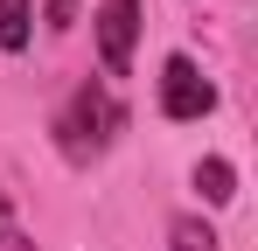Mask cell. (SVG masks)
<instances>
[{"mask_svg":"<svg viewBox=\"0 0 258 251\" xmlns=\"http://www.w3.org/2000/svg\"><path fill=\"white\" fill-rule=\"evenodd\" d=\"M133 42H140V0H98V56L105 77L133 70Z\"/></svg>","mask_w":258,"mask_h":251,"instance_id":"obj_3","label":"cell"},{"mask_svg":"<svg viewBox=\"0 0 258 251\" xmlns=\"http://www.w3.org/2000/svg\"><path fill=\"white\" fill-rule=\"evenodd\" d=\"M35 35V7L28 0H0V56H21Z\"/></svg>","mask_w":258,"mask_h":251,"instance_id":"obj_4","label":"cell"},{"mask_svg":"<svg viewBox=\"0 0 258 251\" xmlns=\"http://www.w3.org/2000/svg\"><path fill=\"white\" fill-rule=\"evenodd\" d=\"M119 126H126L119 98H112L105 84H77L70 105L56 112V154L70 167H91V161H105V147L119 140Z\"/></svg>","mask_w":258,"mask_h":251,"instance_id":"obj_1","label":"cell"},{"mask_svg":"<svg viewBox=\"0 0 258 251\" xmlns=\"http://www.w3.org/2000/svg\"><path fill=\"white\" fill-rule=\"evenodd\" d=\"M168 237H174V251H216V230L203 223V216H174Z\"/></svg>","mask_w":258,"mask_h":251,"instance_id":"obj_6","label":"cell"},{"mask_svg":"<svg viewBox=\"0 0 258 251\" xmlns=\"http://www.w3.org/2000/svg\"><path fill=\"white\" fill-rule=\"evenodd\" d=\"M216 112V84L196 70V56H168L161 63V119H210Z\"/></svg>","mask_w":258,"mask_h":251,"instance_id":"obj_2","label":"cell"},{"mask_svg":"<svg viewBox=\"0 0 258 251\" xmlns=\"http://www.w3.org/2000/svg\"><path fill=\"white\" fill-rule=\"evenodd\" d=\"M0 216H7V189H0Z\"/></svg>","mask_w":258,"mask_h":251,"instance_id":"obj_8","label":"cell"},{"mask_svg":"<svg viewBox=\"0 0 258 251\" xmlns=\"http://www.w3.org/2000/svg\"><path fill=\"white\" fill-rule=\"evenodd\" d=\"M77 21V0H49V28H70Z\"/></svg>","mask_w":258,"mask_h":251,"instance_id":"obj_7","label":"cell"},{"mask_svg":"<svg viewBox=\"0 0 258 251\" xmlns=\"http://www.w3.org/2000/svg\"><path fill=\"white\" fill-rule=\"evenodd\" d=\"M196 189H203V203H230V196H237V167L223 161V154L196 161Z\"/></svg>","mask_w":258,"mask_h":251,"instance_id":"obj_5","label":"cell"}]
</instances>
